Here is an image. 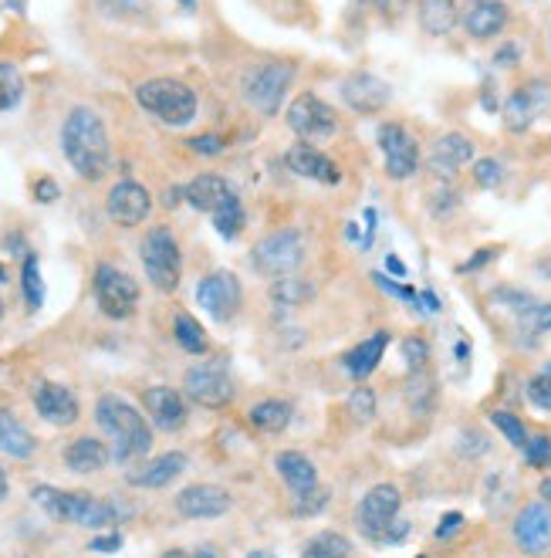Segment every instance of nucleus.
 Returning <instances> with one entry per match:
<instances>
[{"instance_id": "18", "label": "nucleus", "mask_w": 551, "mask_h": 558, "mask_svg": "<svg viewBox=\"0 0 551 558\" xmlns=\"http://www.w3.org/2000/svg\"><path fill=\"white\" fill-rule=\"evenodd\" d=\"M176 511L183 518H220L230 511V494L217 484H193L176 494Z\"/></svg>"}, {"instance_id": "35", "label": "nucleus", "mask_w": 551, "mask_h": 558, "mask_svg": "<svg viewBox=\"0 0 551 558\" xmlns=\"http://www.w3.org/2000/svg\"><path fill=\"white\" fill-rule=\"evenodd\" d=\"M24 99V78L11 61H0V112L14 109Z\"/></svg>"}, {"instance_id": "64", "label": "nucleus", "mask_w": 551, "mask_h": 558, "mask_svg": "<svg viewBox=\"0 0 551 558\" xmlns=\"http://www.w3.org/2000/svg\"><path fill=\"white\" fill-rule=\"evenodd\" d=\"M548 44H551V34H548Z\"/></svg>"}, {"instance_id": "1", "label": "nucleus", "mask_w": 551, "mask_h": 558, "mask_svg": "<svg viewBox=\"0 0 551 558\" xmlns=\"http://www.w3.org/2000/svg\"><path fill=\"white\" fill-rule=\"evenodd\" d=\"M61 149H65L71 170L82 176V180H102L109 173L112 146L99 112L85 109V105L71 109L65 126H61Z\"/></svg>"}, {"instance_id": "34", "label": "nucleus", "mask_w": 551, "mask_h": 558, "mask_svg": "<svg viewBox=\"0 0 551 558\" xmlns=\"http://www.w3.org/2000/svg\"><path fill=\"white\" fill-rule=\"evenodd\" d=\"M349 552V538H342L339 531H318L305 545V558H349Z\"/></svg>"}, {"instance_id": "46", "label": "nucleus", "mask_w": 551, "mask_h": 558, "mask_svg": "<svg viewBox=\"0 0 551 558\" xmlns=\"http://www.w3.org/2000/svg\"><path fill=\"white\" fill-rule=\"evenodd\" d=\"M521 329L528 335L551 332V305H535V308H531V312L521 318Z\"/></svg>"}, {"instance_id": "14", "label": "nucleus", "mask_w": 551, "mask_h": 558, "mask_svg": "<svg viewBox=\"0 0 551 558\" xmlns=\"http://www.w3.org/2000/svg\"><path fill=\"white\" fill-rule=\"evenodd\" d=\"M548 102H551V95H548L545 82H528V85L514 88L501 109L504 126H508L511 132H528L531 126H535L538 115L548 109Z\"/></svg>"}, {"instance_id": "6", "label": "nucleus", "mask_w": 551, "mask_h": 558, "mask_svg": "<svg viewBox=\"0 0 551 558\" xmlns=\"http://www.w3.org/2000/svg\"><path fill=\"white\" fill-rule=\"evenodd\" d=\"M284 122H288V129L305 139V143H322V139L339 132V115H335V109L325 99H318L315 92L295 95Z\"/></svg>"}, {"instance_id": "31", "label": "nucleus", "mask_w": 551, "mask_h": 558, "mask_svg": "<svg viewBox=\"0 0 551 558\" xmlns=\"http://www.w3.org/2000/svg\"><path fill=\"white\" fill-rule=\"evenodd\" d=\"M247 420H251V427L261 433H281L291 423V406L281 400H261L251 406Z\"/></svg>"}, {"instance_id": "10", "label": "nucleus", "mask_w": 551, "mask_h": 558, "mask_svg": "<svg viewBox=\"0 0 551 558\" xmlns=\"http://www.w3.org/2000/svg\"><path fill=\"white\" fill-rule=\"evenodd\" d=\"M399 504H403V494H399L396 484L369 487L366 498L355 508V525H359L362 535L372 538V542H382V535L393 528V521L399 515Z\"/></svg>"}, {"instance_id": "40", "label": "nucleus", "mask_w": 551, "mask_h": 558, "mask_svg": "<svg viewBox=\"0 0 551 558\" xmlns=\"http://www.w3.org/2000/svg\"><path fill=\"white\" fill-rule=\"evenodd\" d=\"M474 183L484 186V190H497V186L504 183V166H501V159H494V156L477 159V163H474Z\"/></svg>"}, {"instance_id": "9", "label": "nucleus", "mask_w": 551, "mask_h": 558, "mask_svg": "<svg viewBox=\"0 0 551 558\" xmlns=\"http://www.w3.org/2000/svg\"><path fill=\"white\" fill-rule=\"evenodd\" d=\"M95 301L109 318H129L139 308V285L132 281V274L115 264H99L95 268Z\"/></svg>"}, {"instance_id": "24", "label": "nucleus", "mask_w": 551, "mask_h": 558, "mask_svg": "<svg viewBox=\"0 0 551 558\" xmlns=\"http://www.w3.org/2000/svg\"><path fill=\"white\" fill-rule=\"evenodd\" d=\"M464 28L474 41L497 38L508 28V4L504 0H470L464 11Z\"/></svg>"}, {"instance_id": "21", "label": "nucleus", "mask_w": 551, "mask_h": 558, "mask_svg": "<svg viewBox=\"0 0 551 558\" xmlns=\"http://www.w3.org/2000/svg\"><path fill=\"white\" fill-rule=\"evenodd\" d=\"M142 403H146V413H149V420H153V427L166 430V433L186 427V403L176 389L153 386L142 393Z\"/></svg>"}, {"instance_id": "23", "label": "nucleus", "mask_w": 551, "mask_h": 558, "mask_svg": "<svg viewBox=\"0 0 551 558\" xmlns=\"http://www.w3.org/2000/svg\"><path fill=\"white\" fill-rule=\"evenodd\" d=\"M470 159H474V143H470L464 132H443L430 149V170L443 176V180H453V173L460 166H467Z\"/></svg>"}, {"instance_id": "56", "label": "nucleus", "mask_w": 551, "mask_h": 558, "mask_svg": "<svg viewBox=\"0 0 551 558\" xmlns=\"http://www.w3.org/2000/svg\"><path fill=\"white\" fill-rule=\"evenodd\" d=\"M190 558H220V555H217V548L203 545V548H197V552H190Z\"/></svg>"}, {"instance_id": "5", "label": "nucleus", "mask_w": 551, "mask_h": 558, "mask_svg": "<svg viewBox=\"0 0 551 558\" xmlns=\"http://www.w3.org/2000/svg\"><path fill=\"white\" fill-rule=\"evenodd\" d=\"M139 258L142 268H146V278L153 281L156 291H176L183 278V258H180V244H176L170 227H153L139 244Z\"/></svg>"}, {"instance_id": "33", "label": "nucleus", "mask_w": 551, "mask_h": 558, "mask_svg": "<svg viewBox=\"0 0 551 558\" xmlns=\"http://www.w3.org/2000/svg\"><path fill=\"white\" fill-rule=\"evenodd\" d=\"M173 335H176V342H180V349L193 352V356L207 352V332H203V325L193 315H186V312L176 315L173 318Z\"/></svg>"}, {"instance_id": "16", "label": "nucleus", "mask_w": 551, "mask_h": 558, "mask_svg": "<svg viewBox=\"0 0 551 558\" xmlns=\"http://www.w3.org/2000/svg\"><path fill=\"white\" fill-rule=\"evenodd\" d=\"M514 542L528 555H545L551 548V508L545 501L524 504L514 518Z\"/></svg>"}, {"instance_id": "20", "label": "nucleus", "mask_w": 551, "mask_h": 558, "mask_svg": "<svg viewBox=\"0 0 551 558\" xmlns=\"http://www.w3.org/2000/svg\"><path fill=\"white\" fill-rule=\"evenodd\" d=\"M34 410H38L51 427H71V423L78 420L75 393L61 383H38L34 386Z\"/></svg>"}, {"instance_id": "3", "label": "nucleus", "mask_w": 551, "mask_h": 558, "mask_svg": "<svg viewBox=\"0 0 551 558\" xmlns=\"http://www.w3.org/2000/svg\"><path fill=\"white\" fill-rule=\"evenodd\" d=\"M31 498L55 521H71L78 528H105V525H115L122 515L112 501H102L85 491H58V487H48V484L34 487Z\"/></svg>"}, {"instance_id": "15", "label": "nucleus", "mask_w": 551, "mask_h": 558, "mask_svg": "<svg viewBox=\"0 0 551 558\" xmlns=\"http://www.w3.org/2000/svg\"><path fill=\"white\" fill-rule=\"evenodd\" d=\"M105 210H109L112 224L119 227H139L142 220L153 210V197H149L146 186H139L136 180H122L109 190V200H105Z\"/></svg>"}, {"instance_id": "2", "label": "nucleus", "mask_w": 551, "mask_h": 558, "mask_svg": "<svg viewBox=\"0 0 551 558\" xmlns=\"http://www.w3.org/2000/svg\"><path fill=\"white\" fill-rule=\"evenodd\" d=\"M95 423L109 433L112 440V457L119 464L136 457H146L149 447H153V430H149L146 416H142L136 406L126 403L122 396H102L95 403Z\"/></svg>"}, {"instance_id": "8", "label": "nucleus", "mask_w": 551, "mask_h": 558, "mask_svg": "<svg viewBox=\"0 0 551 558\" xmlns=\"http://www.w3.org/2000/svg\"><path fill=\"white\" fill-rule=\"evenodd\" d=\"M291 78H295V68L281 65V61H271V65L254 68L244 82L247 105L261 115H278L284 95H288V88H291Z\"/></svg>"}, {"instance_id": "7", "label": "nucleus", "mask_w": 551, "mask_h": 558, "mask_svg": "<svg viewBox=\"0 0 551 558\" xmlns=\"http://www.w3.org/2000/svg\"><path fill=\"white\" fill-rule=\"evenodd\" d=\"M254 268L268 278H288L301 268L305 261V237L298 230H278V234H268L261 244L254 247L251 254Z\"/></svg>"}, {"instance_id": "44", "label": "nucleus", "mask_w": 551, "mask_h": 558, "mask_svg": "<svg viewBox=\"0 0 551 558\" xmlns=\"http://www.w3.org/2000/svg\"><path fill=\"white\" fill-rule=\"evenodd\" d=\"M528 400L538 406V410L551 413V366L541 369L535 379L528 383Z\"/></svg>"}, {"instance_id": "58", "label": "nucleus", "mask_w": 551, "mask_h": 558, "mask_svg": "<svg viewBox=\"0 0 551 558\" xmlns=\"http://www.w3.org/2000/svg\"><path fill=\"white\" fill-rule=\"evenodd\" d=\"M163 558H190V552H183V548H170V552H163Z\"/></svg>"}, {"instance_id": "4", "label": "nucleus", "mask_w": 551, "mask_h": 558, "mask_svg": "<svg viewBox=\"0 0 551 558\" xmlns=\"http://www.w3.org/2000/svg\"><path fill=\"white\" fill-rule=\"evenodd\" d=\"M136 102L163 126H190L197 119V92L180 78H149L136 88Z\"/></svg>"}, {"instance_id": "59", "label": "nucleus", "mask_w": 551, "mask_h": 558, "mask_svg": "<svg viewBox=\"0 0 551 558\" xmlns=\"http://www.w3.org/2000/svg\"><path fill=\"white\" fill-rule=\"evenodd\" d=\"M7 498V474H4V467H0V501Z\"/></svg>"}, {"instance_id": "49", "label": "nucleus", "mask_w": 551, "mask_h": 558, "mask_svg": "<svg viewBox=\"0 0 551 558\" xmlns=\"http://www.w3.org/2000/svg\"><path fill=\"white\" fill-rule=\"evenodd\" d=\"M460 528H464V515H460V511H450V515H443V518H440L437 538H450V535H457Z\"/></svg>"}, {"instance_id": "63", "label": "nucleus", "mask_w": 551, "mask_h": 558, "mask_svg": "<svg viewBox=\"0 0 551 558\" xmlns=\"http://www.w3.org/2000/svg\"><path fill=\"white\" fill-rule=\"evenodd\" d=\"M7 278V274H4V268H0V281H4Z\"/></svg>"}, {"instance_id": "12", "label": "nucleus", "mask_w": 551, "mask_h": 558, "mask_svg": "<svg viewBox=\"0 0 551 558\" xmlns=\"http://www.w3.org/2000/svg\"><path fill=\"white\" fill-rule=\"evenodd\" d=\"M379 149L386 159V176L389 180H410L420 170V146L399 122H386L379 126Z\"/></svg>"}, {"instance_id": "51", "label": "nucleus", "mask_w": 551, "mask_h": 558, "mask_svg": "<svg viewBox=\"0 0 551 558\" xmlns=\"http://www.w3.org/2000/svg\"><path fill=\"white\" fill-rule=\"evenodd\" d=\"M122 548V535H102V538H95L92 542V552H119Z\"/></svg>"}, {"instance_id": "57", "label": "nucleus", "mask_w": 551, "mask_h": 558, "mask_svg": "<svg viewBox=\"0 0 551 558\" xmlns=\"http://www.w3.org/2000/svg\"><path fill=\"white\" fill-rule=\"evenodd\" d=\"M538 494H541V498H545V504H551V477H545V481H541Z\"/></svg>"}, {"instance_id": "41", "label": "nucleus", "mask_w": 551, "mask_h": 558, "mask_svg": "<svg viewBox=\"0 0 551 558\" xmlns=\"http://www.w3.org/2000/svg\"><path fill=\"white\" fill-rule=\"evenodd\" d=\"M349 413H352L359 423H369L372 416H376V393H372L369 386L352 389V396H349Z\"/></svg>"}, {"instance_id": "38", "label": "nucleus", "mask_w": 551, "mask_h": 558, "mask_svg": "<svg viewBox=\"0 0 551 558\" xmlns=\"http://www.w3.org/2000/svg\"><path fill=\"white\" fill-rule=\"evenodd\" d=\"M491 423L504 433V440H508L511 447H521L524 450V444H528V430H524V423L518 420V416L508 413V410H494L491 413Z\"/></svg>"}, {"instance_id": "48", "label": "nucleus", "mask_w": 551, "mask_h": 558, "mask_svg": "<svg viewBox=\"0 0 551 558\" xmlns=\"http://www.w3.org/2000/svg\"><path fill=\"white\" fill-rule=\"evenodd\" d=\"M494 258H497V247H481V251H474V258H470L467 264H460V271L470 274V271L484 268V264H491Z\"/></svg>"}, {"instance_id": "30", "label": "nucleus", "mask_w": 551, "mask_h": 558, "mask_svg": "<svg viewBox=\"0 0 551 558\" xmlns=\"http://www.w3.org/2000/svg\"><path fill=\"white\" fill-rule=\"evenodd\" d=\"M0 450L14 460H28V457H34V450H38L31 430L24 427L11 410H0Z\"/></svg>"}, {"instance_id": "39", "label": "nucleus", "mask_w": 551, "mask_h": 558, "mask_svg": "<svg viewBox=\"0 0 551 558\" xmlns=\"http://www.w3.org/2000/svg\"><path fill=\"white\" fill-rule=\"evenodd\" d=\"M325 504H328V491L325 487H308V491H298V498H295V515L301 518H315V515H322L325 511Z\"/></svg>"}, {"instance_id": "61", "label": "nucleus", "mask_w": 551, "mask_h": 558, "mask_svg": "<svg viewBox=\"0 0 551 558\" xmlns=\"http://www.w3.org/2000/svg\"><path fill=\"white\" fill-rule=\"evenodd\" d=\"M180 4L186 7V11H193V7H197V0H180Z\"/></svg>"}, {"instance_id": "26", "label": "nucleus", "mask_w": 551, "mask_h": 558, "mask_svg": "<svg viewBox=\"0 0 551 558\" xmlns=\"http://www.w3.org/2000/svg\"><path fill=\"white\" fill-rule=\"evenodd\" d=\"M386 345H389V332H372L366 342H359L355 349H349L342 356V369L349 372L352 379H366L376 372V366L386 356Z\"/></svg>"}, {"instance_id": "17", "label": "nucleus", "mask_w": 551, "mask_h": 558, "mask_svg": "<svg viewBox=\"0 0 551 558\" xmlns=\"http://www.w3.org/2000/svg\"><path fill=\"white\" fill-rule=\"evenodd\" d=\"M342 99L352 112L379 115L389 105V85L372 72H352L342 78Z\"/></svg>"}, {"instance_id": "53", "label": "nucleus", "mask_w": 551, "mask_h": 558, "mask_svg": "<svg viewBox=\"0 0 551 558\" xmlns=\"http://www.w3.org/2000/svg\"><path fill=\"white\" fill-rule=\"evenodd\" d=\"M105 11L119 14V11H129V7H139V0H102Z\"/></svg>"}, {"instance_id": "11", "label": "nucleus", "mask_w": 551, "mask_h": 558, "mask_svg": "<svg viewBox=\"0 0 551 558\" xmlns=\"http://www.w3.org/2000/svg\"><path fill=\"white\" fill-rule=\"evenodd\" d=\"M183 389L193 403L207 406V410H224L234 403V379L224 369V362H200L186 372Z\"/></svg>"}, {"instance_id": "19", "label": "nucleus", "mask_w": 551, "mask_h": 558, "mask_svg": "<svg viewBox=\"0 0 551 558\" xmlns=\"http://www.w3.org/2000/svg\"><path fill=\"white\" fill-rule=\"evenodd\" d=\"M183 193H186V203L190 207H197L203 210V214H220L224 207H230V203H237L241 197L234 193V186H230L224 176H217V173H200L197 180H190L183 186Z\"/></svg>"}, {"instance_id": "25", "label": "nucleus", "mask_w": 551, "mask_h": 558, "mask_svg": "<svg viewBox=\"0 0 551 558\" xmlns=\"http://www.w3.org/2000/svg\"><path fill=\"white\" fill-rule=\"evenodd\" d=\"M183 471H186V454L170 450V454H159L153 460H146L142 467H136V471H129V484L146 487V491H156V487L173 484Z\"/></svg>"}, {"instance_id": "45", "label": "nucleus", "mask_w": 551, "mask_h": 558, "mask_svg": "<svg viewBox=\"0 0 551 558\" xmlns=\"http://www.w3.org/2000/svg\"><path fill=\"white\" fill-rule=\"evenodd\" d=\"M403 356L410 362V372H423L426 362H430V345H426L420 335H410V339L403 342Z\"/></svg>"}, {"instance_id": "29", "label": "nucleus", "mask_w": 551, "mask_h": 558, "mask_svg": "<svg viewBox=\"0 0 551 558\" xmlns=\"http://www.w3.org/2000/svg\"><path fill=\"white\" fill-rule=\"evenodd\" d=\"M274 471H278V477L284 484L291 487V491H308V487H315L318 484V471H315V464L305 457V454H298V450H281L278 457H274Z\"/></svg>"}, {"instance_id": "43", "label": "nucleus", "mask_w": 551, "mask_h": 558, "mask_svg": "<svg viewBox=\"0 0 551 558\" xmlns=\"http://www.w3.org/2000/svg\"><path fill=\"white\" fill-rule=\"evenodd\" d=\"M406 396H410V403H413V410H416V413L430 410V403H433V383L423 376V372H413V376H410V389H406Z\"/></svg>"}, {"instance_id": "22", "label": "nucleus", "mask_w": 551, "mask_h": 558, "mask_svg": "<svg viewBox=\"0 0 551 558\" xmlns=\"http://www.w3.org/2000/svg\"><path fill=\"white\" fill-rule=\"evenodd\" d=\"M288 166H291V173H298V176H305V180H318V183H328V186H335V183H342V170L335 166V159H328L322 149H315L311 143H298V146H291L288 149Z\"/></svg>"}, {"instance_id": "42", "label": "nucleus", "mask_w": 551, "mask_h": 558, "mask_svg": "<svg viewBox=\"0 0 551 558\" xmlns=\"http://www.w3.org/2000/svg\"><path fill=\"white\" fill-rule=\"evenodd\" d=\"M524 457H528V464L538 467V471L551 467V437H548V433L528 437V444H524Z\"/></svg>"}, {"instance_id": "37", "label": "nucleus", "mask_w": 551, "mask_h": 558, "mask_svg": "<svg viewBox=\"0 0 551 558\" xmlns=\"http://www.w3.org/2000/svg\"><path fill=\"white\" fill-rule=\"evenodd\" d=\"M21 288H24V298H28V308H41L44 285H41V271H38V258H34V254H28V258H24Z\"/></svg>"}, {"instance_id": "55", "label": "nucleus", "mask_w": 551, "mask_h": 558, "mask_svg": "<svg viewBox=\"0 0 551 558\" xmlns=\"http://www.w3.org/2000/svg\"><path fill=\"white\" fill-rule=\"evenodd\" d=\"M386 268L393 271V274H399V278H406V264L399 261L396 254H389V258H386Z\"/></svg>"}, {"instance_id": "52", "label": "nucleus", "mask_w": 551, "mask_h": 558, "mask_svg": "<svg viewBox=\"0 0 551 558\" xmlns=\"http://www.w3.org/2000/svg\"><path fill=\"white\" fill-rule=\"evenodd\" d=\"M514 61H518V48H514V44H504V48L494 55V65H501V68H511Z\"/></svg>"}, {"instance_id": "36", "label": "nucleus", "mask_w": 551, "mask_h": 558, "mask_svg": "<svg viewBox=\"0 0 551 558\" xmlns=\"http://www.w3.org/2000/svg\"><path fill=\"white\" fill-rule=\"evenodd\" d=\"M213 227H217V234H220V237H227V241H234V237H241V234H244V227H247V214H244L241 200L230 203V207H224V210H220V214H213Z\"/></svg>"}, {"instance_id": "60", "label": "nucleus", "mask_w": 551, "mask_h": 558, "mask_svg": "<svg viewBox=\"0 0 551 558\" xmlns=\"http://www.w3.org/2000/svg\"><path fill=\"white\" fill-rule=\"evenodd\" d=\"M247 558H274V555H271V552H264V548H257V552H251Z\"/></svg>"}, {"instance_id": "28", "label": "nucleus", "mask_w": 551, "mask_h": 558, "mask_svg": "<svg viewBox=\"0 0 551 558\" xmlns=\"http://www.w3.org/2000/svg\"><path fill=\"white\" fill-rule=\"evenodd\" d=\"M416 17H420V28L430 38H447L457 28L460 11H457V0H420L416 4Z\"/></svg>"}, {"instance_id": "54", "label": "nucleus", "mask_w": 551, "mask_h": 558, "mask_svg": "<svg viewBox=\"0 0 551 558\" xmlns=\"http://www.w3.org/2000/svg\"><path fill=\"white\" fill-rule=\"evenodd\" d=\"M416 301H420V305H426V312H430V315L440 312V301H437V295H433V291H423V295H416Z\"/></svg>"}, {"instance_id": "47", "label": "nucleus", "mask_w": 551, "mask_h": 558, "mask_svg": "<svg viewBox=\"0 0 551 558\" xmlns=\"http://www.w3.org/2000/svg\"><path fill=\"white\" fill-rule=\"evenodd\" d=\"M186 146H190L193 153H200V156H217V153H224V139H220V136H197V139H190Z\"/></svg>"}, {"instance_id": "32", "label": "nucleus", "mask_w": 551, "mask_h": 558, "mask_svg": "<svg viewBox=\"0 0 551 558\" xmlns=\"http://www.w3.org/2000/svg\"><path fill=\"white\" fill-rule=\"evenodd\" d=\"M271 298L278 301L281 308H301V305H308V301L315 298V285L305 281V278L288 274V278H278L271 285Z\"/></svg>"}, {"instance_id": "50", "label": "nucleus", "mask_w": 551, "mask_h": 558, "mask_svg": "<svg viewBox=\"0 0 551 558\" xmlns=\"http://www.w3.org/2000/svg\"><path fill=\"white\" fill-rule=\"evenodd\" d=\"M34 197H38L41 203L58 200V186H55V180H38V183H34Z\"/></svg>"}, {"instance_id": "27", "label": "nucleus", "mask_w": 551, "mask_h": 558, "mask_svg": "<svg viewBox=\"0 0 551 558\" xmlns=\"http://www.w3.org/2000/svg\"><path fill=\"white\" fill-rule=\"evenodd\" d=\"M109 464V447L95 437H78L65 447V467L75 474H95Z\"/></svg>"}, {"instance_id": "62", "label": "nucleus", "mask_w": 551, "mask_h": 558, "mask_svg": "<svg viewBox=\"0 0 551 558\" xmlns=\"http://www.w3.org/2000/svg\"><path fill=\"white\" fill-rule=\"evenodd\" d=\"M0 318H4V301H0Z\"/></svg>"}, {"instance_id": "13", "label": "nucleus", "mask_w": 551, "mask_h": 558, "mask_svg": "<svg viewBox=\"0 0 551 558\" xmlns=\"http://www.w3.org/2000/svg\"><path fill=\"white\" fill-rule=\"evenodd\" d=\"M241 298H244L241 281L230 271H213L197 285L200 308H207V315L217 318V322H230L237 315V308H241Z\"/></svg>"}]
</instances>
